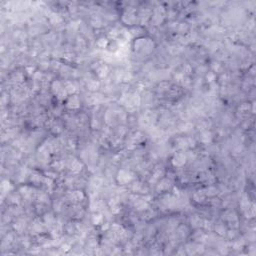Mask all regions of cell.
Masks as SVG:
<instances>
[{
    "mask_svg": "<svg viewBox=\"0 0 256 256\" xmlns=\"http://www.w3.org/2000/svg\"><path fill=\"white\" fill-rule=\"evenodd\" d=\"M119 175H121V177H120V176H118V181H119V182H121L122 179H124L123 182H122V183L129 182V181L131 180V178H132V176H130V173L128 172V171H125V170H121V171H120Z\"/></svg>",
    "mask_w": 256,
    "mask_h": 256,
    "instance_id": "6da1fadb",
    "label": "cell"
},
{
    "mask_svg": "<svg viewBox=\"0 0 256 256\" xmlns=\"http://www.w3.org/2000/svg\"><path fill=\"white\" fill-rule=\"evenodd\" d=\"M67 106L69 108H78L79 107V99L76 95H73L72 97L68 99Z\"/></svg>",
    "mask_w": 256,
    "mask_h": 256,
    "instance_id": "7a4b0ae2",
    "label": "cell"
},
{
    "mask_svg": "<svg viewBox=\"0 0 256 256\" xmlns=\"http://www.w3.org/2000/svg\"><path fill=\"white\" fill-rule=\"evenodd\" d=\"M72 197H73V200L79 201L83 198V194L81 191H74L72 193V195H71V198H72Z\"/></svg>",
    "mask_w": 256,
    "mask_h": 256,
    "instance_id": "3957f363",
    "label": "cell"
},
{
    "mask_svg": "<svg viewBox=\"0 0 256 256\" xmlns=\"http://www.w3.org/2000/svg\"><path fill=\"white\" fill-rule=\"evenodd\" d=\"M102 220H103V217H102V215H100V214H97V215H94L93 216V223L94 224L101 223Z\"/></svg>",
    "mask_w": 256,
    "mask_h": 256,
    "instance_id": "277c9868",
    "label": "cell"
}]
</instances>
